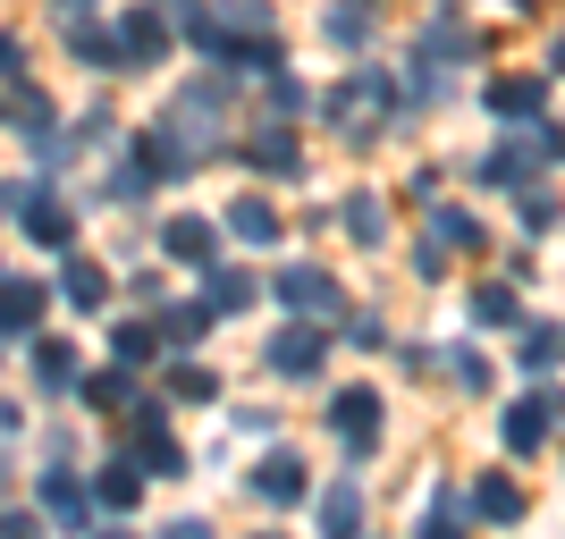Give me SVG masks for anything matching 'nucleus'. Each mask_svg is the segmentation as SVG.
<instances>
[{
    "label": "nucleus",
    "instance_id": "nucleus-1",
    "mask_svg": "<svg viewBox=\"0 0 565 539\" xmlns=\"http://www.w3.org/2000/svg\"><path fill=\"white\" fill-rule=\"evenodd\" d=\"M557 413H565V388H532V397H507V422H498L507 455H541V439L557 430Z\"/></svg>",
    "mask_w": 565,
    "mask_h": 539
},
{
    "label": "nucleus",
    "instance_id": "nucleus-2",
    "mask_svg": "<svg viewBox=\"0 0 565 539\" xmlns=\"http://www.w3.org/2000/svg\"><path fill=\"white\" fill-rule=\"evenodd\" d=\"M321 110H330V127L363 136V118H380V110H388V76H380V68H354L347 85H338V94L321 101Z\"/></svg>",
    "mask_w": 565,
    "mask_h": 539
},
{
    "label": "nucleus",
    "instance_id": "nucleus-3",
    "mask_svg": "<svg viewBox=\"0 0 565 539\" xmlns=\"http://www.w3.org/2000/svg\"><path fill=\"white\" fill-rule=\"evenodd\" d=\"M9 194H18L9 212H18V228L34 236V245H68V228H76V219H68V203H60L51 186H9Z\"/></svg>",
    "mask_w": 565,
    "mask_h": 539
},
{
    "label": "nucleus",
    "instance_id": "nucleus-4",
    "mask_svg": "<svg viewBox=\"0 0 565 539\" xmlns=\"http://www.w3.org/2000/svg\"><path fill=\"white\" fill-rule=\"evenodd\" d=\"M330 422H338V439H347V455H372V439H380V397H372V388H338V397H330Z\"/></svg>",
    "mask_w": 565,
    "mask_h": 539
},
{
    "label": "nucleus",
    "instance_id": "nucleus-5",
    "mask_svg": "<svg viewBox=\"0 0 565 539\" xmlns=\"http://www.w3.org/2000/svg\"><path fill=\"white\" fill-rule=\"evenodd\" d=\"M118 43H127V68H152V60L169 51L161 9H127V18H118Z\"/></svg>",
    "mask_w": 565,
    "mask_h": 539
},
{
    "label": "nucleus",
    "instance_id": "nucleus-6",
    "mask_svg": "<svg viewBox=\"0 0 565 539\" xmlns=\"http://www.w3.org/2000/svg\"><path fill=\"white\" fill-rule=\"evenodd\" d=\"M279 304H296V312H338V279L330 270H279Z\"/></svg>",
    "mask_w": 565,
    "mask_h": 539
},
{
    "label": "nucleus",
    "instance_id": "nucleus-7",
    "mask_svg": "<svg viewBox=\"0 0 565 539\" xmlns=\"http://www.w3.org/2000/svg\"><path fill=\"white\" fill-rule=\"evenodd\" d=\"M321 354H330V337H321V328H279V337H270V371H321Z\"/></svg>",
    "mask_w": 565,
    "mask_h": 539
},
{
    "label": "nucleus",
    "instance_id": "nucleus-8",
    "mask_svg": "<svg viewBox=\"0 0 565 539\" xmlns=\"http://www.w3.org/2000/svg\"><path fill=\"white\" fill-rule=\"evenodd\" d=\"M254 497L262 506H305V455H270L254 472Z\"/></svg>",
    "mask_w": 565,
    "mask_h": 539
},
{
    "label": "nucleus",
    "instance_id": "nucleus-9",
    "mask_svg": "<svg viewBox=\"0 0 565 539\" xmlns=\"http://www.w3.org/2000/svg\"><path fill=\"white\" fill-rule=\"evenodd\" d=\"M0 328H9L18 346L43 328V287H34V279H9V287H0Z\"/></svg>",
    "mask_w": 565,
    "mask_h": 539
},
{
    "label": "nucleus",
    "instance_id": "nucleus-10",
    "mask_svg": "<svg viewBox=\"0 0 565 539\" xmlns=\"http://www.w3.org/2000/svg\"><path fill=\"white\" fill-rule=\"evenodd\" d=\"M68 51L85 60V68H127V43H118V25H68Z\"/></svg>",
    "mask_w": 565,
    "mask_h": 539
},
{
    "label": "nucleus",
    "instance_id": "nucleus-11",
    "mask_svg": "<svg viewBox=\"0 0 565 539\" xmlns=\"http://www.w3.org/2000/svg\"><path fill=\"white\" fill-rule=\"evenodd\" d=\"M136 497H143V464H136V455H118V464L94 481V515H102V506H110V515H127Z\"/></svg>",
    "mask_w": 565,
    "mask_h": 539
},
{
    "label": "nucleus",
    "instance_id": "nucleus-12",
    "mask_svg": "<svg viewBox=\"0 0 565 539\" xmlns=\"http://www.w3.org/2000/svg\"><path fill=\"white\" fill-rule=\"evenodd\" d=\"M161 245H169L178 261H186V270H212V245H220V236L203 228V219H169V228H161Z\"/></svg>",
    "mask_w": 565,
    "mask_h": 539
},
{
    "label": "nucleus",
    "instance_id": "nucleus-13",
    "mask_svg": "<svg viewBox=\"0 0 565 539\" xmlns=\"http://www.w3.org/2000/svg\"><path fill=\"white\" fill-rule=\"evenodd\" d=\"M490 110L498 118H541V76H498V85H490Z\"/></svg>",
    "mask_w": 565,
    "mask_h": 539
},
{
    "label": "nucleus",
    "instance_id": "nucleus-14",
    "mask_svg": "<svg viewBox=\"0 0 565 539\" xmlns=\"http://www.w3.org/2000/svg\"><path fill=\"white\" fill-rule=\"evenodd\" d=\"M203 304H212V312H245V304H254V279L212 261V270H203Z\"/></svg>",
    "mask_w": 565,
    "mask_h": 539
},
{
    "label": "nucleus",
    "instance_id": "nucleus-15",
    "mask_svg": "<svg viewBox=\"0 0 565 539\" xmlns=\"http://www.w3.org/2000/svg\"><path fill=\"white\" fill-rule=\"evenodd\" d=\"M472 515H481V522H515V515H523V489H515V481H498V472H490V481L472 489Z\"/></svg>",
    "mask_w": 565,
    "mask_h": 539
},
{
    "label": "nucleus",
    "instance_id": "nucleus-16",
    "mask_svg": "<svg viewBox=\"0 0 565 539\" xmlns=\"http://www.w3.org/2000/svg\"><path fill=\"white\" fill-rule=\"evenodd\" d=\"M548 363H565V321H532L523 328V371H548Z\"/></svg>",
    "mask_w": 565,
    "mask_h": 539
},
{
    "label": "nucleus",
    "instance_id": "nucleus-17",
    "mask_svg": "<svg viewBox=\"0 0 565 539\" xmlns=\"http://www.w3.org/2000/svg\"><path fill=\"white\" fill-rule=\"evenodd\" d=\"M228 236H245V245H270V236H279V212L245 194V203H228Z\"/></svg>",
    "mask_w": 565,
    "mask_h": 539
},
{
    "label": "nucleus",
    "instance_id": "nucleus-18",
    "mask_svg": "<svg viewBox=\"0 0 565 539\" xmlns=\"http://www.w3.org/2000/svg\"><path fill=\"white\" fill-rule=\"evenodd\" d=\"M85 405H94V413H127V405H136V379L127 371H94L85 379Z\"/></svg>",
    "mask_w": 565,
    "mask_h": 539
},
{
    "label": "nucleus",
    "instance_id": "nucleus-19",
    "mask_svg": "<svg viewBox=\"0 0 565 539\" xmlns=\"http://www.w3.org/2000/svg\"><path fill=\"white\" fill-rule=\"evenodd\" d=\"M472 328H515V287H472Z\"/></svg>",
    "mask_w": 565,
    "mask_h": 539
},
{
    "label": "nucleus",
    "instance_id": "nucleus-20",
    "mask_svg": "<svg viewBox=\"0 0 565 539\" xmlns=\"http://www.w3.org/2000/svg\"><path fill=\"white\" fill-rule=\"evenodd\" d=\"M245 161H262V169H296L305 152H296V136H287V127H262V136L245 143Z\"/></svg>",
    "mask_w": 565,
    "mask_h": 539
},
{
    "label": "nucleus",
    "instance_id": "nucleus-21",
    "mask_svg": "<svg viewBox=\"0 0 565 539\" xmlns=\"http://www.w3.org/2000/svg\"><path fill=\"white\" fill-rule=\"evenodd\" d=\"M203 328H212V304H178V312L161 321V337H169L178 354H186V346H203Z\"/></svg>",
    "mask_w": 565,
    "mask_h": 539
},
{
    "label": "nucleus",
    "instance_id": "nucleus-22",
    "mask_svg": "<svg viewBox=\"0 0 565 539\" xmlns=\"http://www.w3.org/2000/svg\"><path fill=\"white\" fill-rule=\"evenodd\" d=\"M110 346H118V363H152V346H169V337H161V321H127Z\"/></svg>",
    "mask_w": 565,
    "mask_h": 539
},
{
    "label": "nucleus",
    "instance_id": "nucleus-23",
    "mask_svg": "<svg viewBox=\"0 0 565 539\" xmlns=\"http://www.w3.org/2000/svg\"><path fill=\"white\" fill-rule=\"evenodd\" d=\"M102 295H110V279H102L94 261H68V304L76 312H102Z\"/></svg>",
    "mask_w": 565,
    "mask_h": 539
},
{
    "label": "nucleus",
    "instance_id": "nucleus-24",
    "mask_svg": "<svg viewBox=\"0 0 565 539\" xmlns=\"http://www.w3.org/2000/svg\"><path fill=\"white\" fill-rule=\"evenodd\" d=\"M34 379H43V388H76V354L60 346V337H51V346H34Z\"/></svg>",
    "mask_w": 565,
    "mask_h": 539
},
{
    "label": "nucleus",
    "instance_id": "nucleus-25",
    "mask_svg": "<svg viewBox=\"0 0 565 539\" xmlns=\"http://www.w3.org/2000/svg\"><path fill=\"white\" fill-rule=\"evenodd\" d=\"M354 522H363V497H354V481H338L321 497V531H354Z\"/></svg>",
    "mask_w": 565,
    "mask_h": 539
},
{
    "label": "nucleus",
    "instance_id": "nucleus-26",
    "mask_svg": "<svg viewBox=\"0 0 565 539\" xmlns=\"http://www.w3.org/2000/svg\"><path fill=\"white\" fill-rule=\"evenodd\" d=\"M330 34H338V43H363V34H372V0H338V9H330Z\"/></svg>",
    "mask_w": 565,
    "mask_h": 539
},
{
    "label": "nucleus",
    "instance_id": "nucleus-27",
    "mask_svg": "<svg viewBox=\"0 0 565 539\" xmlns=\"http://www.w3.org/2000/svg\"><path fill=\"white\" fill-rule=\"evenodd\" d=\"M43 497H51V515L85 522V489H76V472H43Z\"/></svg>",
    "mask_w": 565,
    "mask_h": 539
},
{
    "label": "nucleus",
    "instance_id": "nucleus-28",
    "mask_svg": "<svg viewBox=\"0 0 565 539\" xmlns=\"http://www.w3.org/2000/svg\"><path fill=\"white\" fill-rule=\"evenodd\" d=\"M439 371H448L456 388H490V363H481L472 346H448V354H439Z\"/></svg>",
    "mask_w": 565,
    "mask_h": 539
},
{
    "label": "nucleus",
    "instance_id": "nucleus-29",
    "mask_svg": "<svg viewBox=\"0 0 565 539\" xmlns=\"http://www.w3.org/2000/svg\"><path fill=\"white\" fill-rule=\"evenodd\" d=\"M347 228L363 236V245H380V236H388V212H380L372 194H354V203H347Z\"/></svg>",
    "mask_w": 565,
    "mask_h": 539
},
{
    "label": "nucleus",
    "instance_id": "nucleus-30",
    "mask_svg": "<svg viewBox=\"0 0 565 539\" xmlns=\"http://www.w3.org/2000/svg\"><path fill=\"white\" fill-rule=\"evenodd\" d=\"M456 531H465V506L439 489V497H430V539H456Z\"/></svg>",
    "mask_w": 565,
    "mask_h": 539
},
{
    "label": "nucleus",
    "instance_id": "nucleus-31",
    "mask_svg": "<svg viewBox=\"0 0 565 539\" xmlns=\"http://www.w3.org/2000/svg\"><path fill=\"white\" fill-rule=\"evenodd\" d=\"M169 397H212V371H194V363H178V371H169Z\"/></svg>",
    "mask_w": 565,
    "mask_h": 539
},
{
    "label": "nucleus",
    "instance_id": "nucleus-32",
    "mask_svg": "<svg viewBox=\"0 0 565 539\" xmlns=\"http://www.w3.org/2000/svg\"><path fill=\"white\" fill-rule=\"evenodd\" d=\"M51 9H68V18H76V9H85V0H51Z\"/></svg>",
    "mask_w": 565,
    "mask_h": 539
},
{
    "label": "nucleus",
    "instance_id": "nucleus-33",
    "mask_svg": "<svg viewBox=\"0 0 565 539\" xmlns=\"http://www.w3.org/2000/svg\"><path fill=\"white\" fill-rule=\"evenodd\" d=\"M161 9H194V0H161Z\"/></svg>",
    "mask_w": 565,
    "mask_h": 539
},
{
    "label": "nucleus",
    "instance_id": "nucleus-34",
    "mask_svg": "<svg viewBox=\"0 0 565 539\" xmlns=\"http://www.w3.org/2000/svg\"><path fill=\"white\" fill-rule=\"evenodd\" d=\"M557 68H565V43H557Z\"/></svg>",
    "mask_w": 565,
    "mask_h": 539
}]
</instances>
